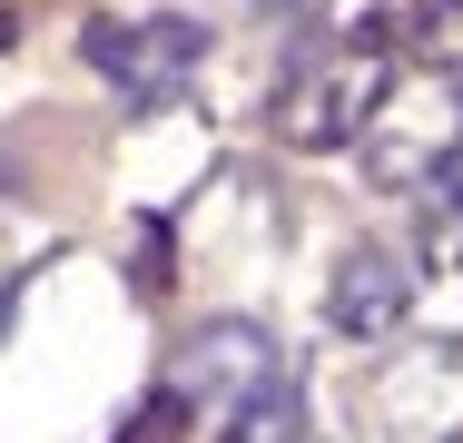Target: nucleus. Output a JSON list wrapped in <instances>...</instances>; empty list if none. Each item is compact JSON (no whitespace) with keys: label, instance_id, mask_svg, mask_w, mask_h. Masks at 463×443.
<instances>
[{"label":"nucleus","instance_id":"1","mask_svg":"<svg viewBox=\"0 0 463 443\" xmlns=\"http://www.w3.org/2000/svg\"><path fill=\"white\" fill-rule=\"evenodd\" d=\"M454 158H463V80L444 60H424L404 89H384V108L365 128V168L384 187H434Z\"/></svg>","mask_w":463,"mask_h":443},{"label":"nucleus","instance_id":"2","mask_svg":"<svg viewBox=\"0 0 463 443\" xmlns=\"http://www.w3.org/2000/svg\"><path fill=\"white\" fill-rule=\"evenodd\" d=\"M365 434L374 443H463V335L404 345L365 374Z\"/></svg>","mask_w":463,"mask_h":443},{"label":"nucleus","instance_id":"3","mask_svg":"<svg viewBox=\"0 0 463 443\" xmlns=\"http://www.w3.org/2000/svg\"><path fill=\"white\" fill-rule=\"evenodd\" d=\"M80 50L128 108H178L197 89V70H207V30L197 20H90Z\"/></svg>","mask_w":463,"mask_h":443},{"label":"nucleus","instance_id":"4","mask_svg":"<svg viewBox=\"0 0 463 443\" xmlns=\"http://www.w3.org/2000/svg\"><path fill=\"white\" fill-rule=\"evenodd\" d=\"M286 384V345L257 325V316H217V325H197L168 364V394H178L187 414H207V424H227L247 394H267Z\"/></svg>","mask_w":463,"mask_h":443},{"label":"nucleus","instance_id":"5","mask_svg":"<svg viewBox=\"0 0 463 443\" xmlns=\"http://www.w3.org/2000/svg\"><path fill=\"white\" fill-rule=\"evenodd\" d=\"M384 60L374 50H326V60H306V80L286 89V138L296 148H345V138H365L374 108H384Z\"/></svg>","mask_w":463,"mask_h":443},{"label":"nucleus","instance_id":"6","mask_svg":"<svg viewBox=\"0 0 463 443\" xmlns=\"http://www.w3.org/2000/svg\"><path fill=\"white\" fill-rule=\"evenodd\" d=\"M414 296H424V266L404 257V247H384V237H365V247H345L335 276H326V325L384 345V335L414 316Z\"/></svg>","mask_w":463,"mask_h":443},{"label":"nucleus","instance_id":"7","mask_svg":"<svg viewBox=\"0 0 463 443\" xmlns=\"http://www.w3.org/2000/svg\"><path fill=\"white\" fill-rule=\"evenodd\" d=\"M217 443H306V394H296V374L267 384V394H247V404L217 424Z\"/></svg>","mask_w":463,"mask_h":443},{"label":"nucleus","instance_id":"8","mask_svg":"<svg viewBox=\"0 0 463 443\" xmlns=\"http://www.w3.org/2000/svg\"><path fill=\"white\" fill-rule=\"evenodd\" d=\"M434 207H444V247L463 257V158H454L444 177H434Z\"/></svg>","mask_w":463,"mask_h":443},{"label":"nucleus","instance_id":"9","mask_svg":"<svg viewBox=\"0 0 463 443\" xmlns=\"http://www.w3.org/2000/svg\"><path fill=\"white\" fill-rule=\"evenodd\" d=\"M0 50H10V20H0Z\"/></svg>","mask_w":463,"mask_h":443}]
</instances>
